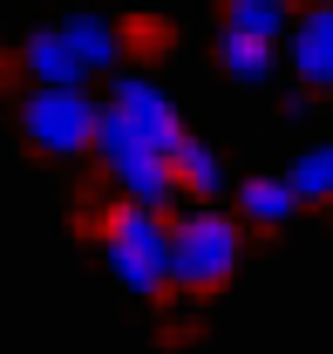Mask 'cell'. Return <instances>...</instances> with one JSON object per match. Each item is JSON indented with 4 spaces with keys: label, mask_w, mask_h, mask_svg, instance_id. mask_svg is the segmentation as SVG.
<instances>
[{
    "label": "cell",
    "mask_w": 333,
    "mask_h": 354,
    "mask_svg": "<svg viewBox=\"0 0 333 354\" xmlns=\"http://www.w3.org/2000/svg\"><path fill=\"white\" fill-rule=\"evenodd\" d=\"M170 232V286H184V293H218L238 259H245V225L231 218V212H184V218H164Z\"/></svg>",
    "instance_id": "obj_1"
},
{
    "label": "cell",
    "mask_w": 333,
    "mask_h": 354,
    "mask_svg": "<svg viewBox=\"0 0 333 354\" xmlns=\"http://www.w3.org/2000/svg\"><path fill=\"white\" fill-rule=\"evenodd\" d=\"M102 266L123 279L129 293H164L170 286V232L164 212H143V205H116L102 225Z\"/></svg>",
    "instance_id": "obj_2"
},
{
    "label": "cell",
    "mask_w": 333,
    "mask_h": 354,
    "mask_svg": "<svg viewBox=\"0 0 333 354\" xmlns=\"http://www.w3.org/2000/svg\"><path fill=\"white\" fill-rule=\"evenodd\" d=\"M95 157H102V171L116 177V191H123V205H143V212H170V198H177V184H170V164L164 150H150L143 136L129 130L116 109H102L95 116V143H88Z\"/></svg>",
    "instance_id": "obj_3"
},
{
    "label": "cell",
    "mask_w": 333,
    "mask_h": 354,
    "mask_svg": "<svg viewBox=\"0 0 333 354\" xmlns=\"http://www.w3.org/2000/svg\"><path fill=\"white\" fill-rule=\"evenodd\" d=\"M102 102H88V88H28L21 95V136L41 157H82L95 143Z\"/></svg>",
    "instance_id": "obj_4"
},
{
    "label": "cell",
    "mask_w": 333,
    "mask_h": 354,
    "mask_svg": "<svg viewBox=\"0 0 333 354\" xmlns=\"http://www.w3.org/2000/svg\"><path fill=\"white\" fill-rule=\"evenodd\" d=\"M102 109H116L129 130L143 136L150 150H164V157H170V143L184 136V116H177V102H170V95L150 82V75H123V82L109 88V102H102Z\"/></svg>",
    "instance_id": "obj_5"
},
{
    "label": "cell",
    "mask_w": 333,
    "mask_h": 354,
    "mask_svg": "<svg viewBox=\"0 0 333 354\" xmlns=\"http://www.w3.org/2000/svg\"><path fill=\"white\" fill-rule=\"evenodd\" d=\"M286 41H292V75H299V88L306 95H327L333 88V0H313L306 14H292Z\"/></svg>",
    "instance_id": "obj_6"
},
{
    "label": "cell",
    "mask_w": 333,
    "mask_h": 354,
    "mask_svg": "<svg viewBox=\"0 0 333 354\" xmlns=\"http://www.w3.org/2000/svg\"><path fill=\"white\" fill-rule=\"evenodd\" d=\"M170 184H177V191H191V198H218V191H225V164H218V150H211L204 136H177V143H170Z\"/></svg>",
    "instance_id": "obj_7"
},
{
    "label": "cell",
    "mask_w": 333,
    "mask_h": 354,
    "mask_svg": "<svg viewBox=\"0 0 333 354\" xmlns=\"http://www.w3.org/2000/svg\"><path fill=\"white\" fill-rule=\"evenodd\" d=\"M55 35H61V41H68V55L82 62V75H95V68H116V62H123V35H116L102 14H68Z\"/></svg>",
    "instance_id": "obj_8"
},
{
    "label": "cell",
    "mask_w": 333,
    "mask_h": 354,
    "mask_svg": "<svg viewBox=\"0 0 333 354\" xmlns=\"http://www.w3.org/2000/svg\"><path fill=\"white\" fill-rule=\"evenodd\" d=\"M21 68L35 75V88H82V62L68 55V41L55 35V28H41V35H28V48H21Z\"/></svg>",
    "instance_id": "obj_9"
},
{
    "label": "cell",
    "mask_w": 333,
    "mask_h": 354,
    "mask_svg": "<svg viewBox=\"0 0 333 354\" xmlns=\"http://www.w3.org/2000/svg\"><path fill=\"white\" fill-rule=\"evenodd\" d=\"M299 212V198L286 191V177H245L238 184V225L245 232H279Z\"/></svg>",
    "instance_id": "obj_10"
},
{
    "label": "cell",
    "mask_w": 333,
    "mask_h": 354,
    "mask_svg": "<svg viewBox=\"0 0 333 354\" xmlns=\"http://www.w3.org/2000/svg\"><path fill=\"white\" fill-rule=\"evenodd\" d=\"M218 68L231 75V82H272V41H251V35H238V28H218Z\"/></svg>",
    "instance_id": "obj_11"
},
{
    "label": "cell",
    "mask_w": 333,
    "mask_h": 354,
    "mask_svg": "<svg viewBox=\"0 0 333 354\" xmlns=\"http://www.w3.org/2000/svg\"><path fill=\"white\" fill-rule=\"evenodd\" d=\"M292 0H225V28H238V35H251V41H286V28H292Z\"/></svg>",
    "instance_id": "obj_12"
},
{
    "label": "cell",
    "mask_w": 333,
    "mask_h": 354,
    "mask_svg": "<svg viewBox=\"0 0 333 354\" xmlns=\"http://www.w3.org/2000/svg\"><path fill=\"white\" fill-rule=\"evenodd\" d=\"M286 191L299 198V205H333V143H313V150L292 157Z\"/></svg>",
    "instance_id": "obj_13"
}]
</instances>
